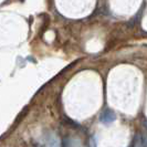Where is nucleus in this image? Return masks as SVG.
I'll use <instances>...</instances> for the list:
<instances>
[{
    "instance_id": "nucleus-1",
    "label": "nucleus",
    "mask_w": 147,
    "mask_h": 147,
    "mask_svg": "<svg viewBox=\"0 0 147 147\" xmlns=\"http://www.w3.org/2000/svg\"><path fill=\"white\" fill-rule=\"evenodd\" d=\"M100 119L103 124H111L113 123L115 119H116V114L111 110H105L104 112H102L101 116H100Z\"/></svg>"
},
{
    "instance_id": "nucleus-2",
    "label": "nucleus",
    "mask_w": 147,
    "mask_h": 147,
    "mask_svg": "<svg viewBox=\"0 0 147 147\" xmlns=\"http://www.w3.org/2000/svg\"><path fill=\"white\" fill-rule=\"evenodd\" d=\"M133 147H145L144 143H143V138H142V134H137V135L135 136Z\"/></svg>"
},
{
    "instance_id": "nucleus-3",
    "label": "nucleus",
    "mask_w": 147,
    "mask_h": 147,
    "mask_svg": "<svg viewBox=\"0 0 147 147\" xmlns=\"http://www.w3.org/2000/svg\"><path fill=\"white\" fill-rule=\"evenodd\" d=\"M142 138H143V143H144L145 147H147V135H144V134H142Z\"/></svg>"
}]
</instances>
